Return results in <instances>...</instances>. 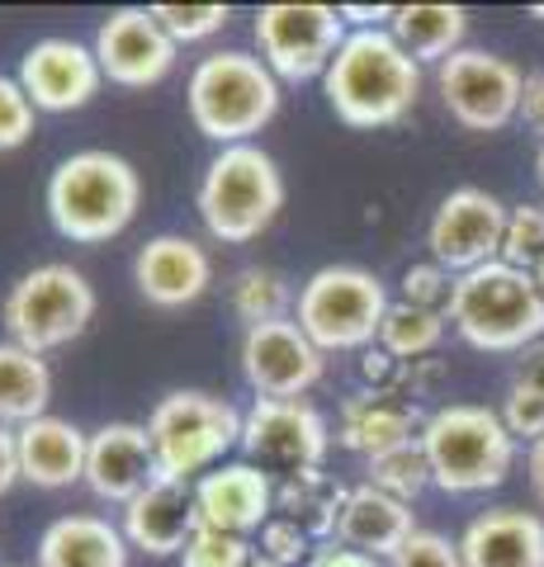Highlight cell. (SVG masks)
<instances>
[{
  "mask_svg": "<svg viewBox=\"0 0 544 567\" xmlns=\"http://www.w3.org/2000/svg\"><path fill=\"white\" fill-rule=\"evenodd\" d=\"M327 104L346 128H389L421 100V62H412L389 29H350L322 76Z\"/></svg>",
  "mask_w": 544,
  "mask_h": 567,
  "instance_id": "1",
  "label": "cell"
},
{
  "mask_svg": "<svg viewBox=\"0 0 544 567\" xmlns=\"http://www.w3.org/2000/svg\"><path fill=\"white\" fill-rule=\"evenodd\" d=\"M393 10L398 6H341V20L346 24H356V29H383V24H393Z\"/></svg>",
  "mask_w": 544,
  "mask_h": 567,
  "instance_id": "43",
  "label": "cell"
},
{
  "mask_svg": "<svg viewBox=\"0 0 544 567\" xmlns=\"http://www.w3.org/2000/svg\"><path fill=\"white\" fill-rule=\"evenodd\" d=\"M152 14L175 43H204L227 24V6H152Z\"/></svg>",
  "mask_w": 544,
  "mask_h": 567,
  "instance_id": "34",
  "label": "cell"
},
{
  "mask_svg": "<svg viewBox=\"0 0 544 567\" xmlns=\"http://www.w3.org/2000/svg\"><path fill=\"white\" fill-rule=\"evenodd\" d=\"M421 450L431 464V487L441 492H487L512 473L516 440L502 412L473 402H450L421 425Z\"/></svg>",
  "mask_w": 544,
  "mask_h": 567,
  "instance_id": "6",
  "label": "cell"
},
{
  "mask_svg": "<svg viewBox=\"0 0 544 567\" xmlns=\"http://www.w3.org/2000/svg\"><path fill=\"white\" fill-rule=\"evenodd\" d=\"M327 369V354L308 341V331L285 317V322L247 327L242 336V379L252 383L256 398H304L318 388Z\"/></svg>",
  "mask_w": 544,
  "mask_h": 567,
  "instance_id": "15",
  "label": "cell"
},
{
  "mask_svg": "<svg viewBox=\"0 0 544 567\" xmlns=\"http://www.w3.org/2000/svg\"><path fill=\"white\" fill-rule=\"evenodd\" d=\"M445 317L473 350L483 354H516L544 341V293L531 270L506 260L479 265L454 275V293Z\"/></svg>",
  "mask_w": 544,
  "mask_h": 567,
  "instance_id": "3",
  "label": "cell"
},
{
  "mask_svg": "<svg viewBox=\"0 0 544 567\" xmlns=\"http://www.w3.org/2000/svg\"><path fill=\"white\" fill-rule=\"evenodd\" d=\"M252 563L256 548L242 535H223V529H204V525L181 554V567H252Z\"/></svg>",
  "mask_w": 544,
  "mask_h": 567,
  "instance_id": "33",
  "label": "cell"
},
{
  "mask_svg": "<svg viewBox=\"0 0 544 567\" xmlns=\"http://www.w3.org/2000/svg\"><path fill=\"white\" fill-rule=\"evenodd\" d=\"M195 204H199L208 237L223 246H247L285 208V175H279L275 156L260 152L256 142L218 147V156L204 166Z\"/></svg>",
  "mask_w": 544,
  "mask_h": 567,
  "instance_id": "5",
  "label": "cell"
},
{
  "mask_svg": "<svg viewBox=\"0 0 544 567\" xmlns=\"http://www.w3.org/2000/svg\"><path fill=\"white\" fill-rule=\"evenodd\" d=\"M33 100L24 95L20 76H0V152H14L33 137Z\"/></svg>",
  "mask_w": 544,
  "mask_h": 567,
  "instance_id": "35",
  "label": "cell"
},
{
  "mask_svg": "<svg viewBox=\"0 0 544 567\" xmlns=\"http://www.w3.org/2000/svg\"><path fill=\"white\" fill-rule=\"evenodd\" d=\"M346 492L341 483H331L322 468H304V473H285V483L275 487V511L285 520H294L308 539H327L337 535V520H341V506H346Z\"/></svg>",
  "mask_w": 544,
  "mask_h": 567,
  "instance_id": "28",
  "label": "cell"
},
{
  "mask_svg": "<svg viewBox=\"0 0 544 567\" xmlns=\"http://www.w3.org/2000/svg\"><path fill=\"white\" fill-rule=\"evenodd\" d=\"M256 43L279 81H312L327 76L331 58L346 43V20L331 6H260L256 10Z\"/></svg>",
  "mask_w": 544,
  "mask_h": 567,
  "instance_id": "11",
  "label": "cell"
},
{
  "mask_svg": "<svg viewBox=\"0 0 544 567\" xmlns=\"http://www.w3.org/2000/svg\"><path fill=\"white\" fill-rule=\"evenodd\" d=\"M185 104L208 142L242 147L279 114V76L252 52H208L189 71Z\"/></svg>",
  "mask_w": 544,
  "mask_h": 567,
  "instance_id": "4",
  "label": "cell"
},
{
  "mask_svg": "<svg viewBox=\"0 0 544 567\" xmlns=\"http://www.w3.org/2000/svg\"><path fill=\"white\" fill-rule=\"evenodd\" d=\"M531 275H535V284H540V293H544V260L535 265V270H531Z\"/></svg>",
  "mask_w": 544,
  "mask_h": 567,
  "instance_id": "46",
  "label": "cell"
},
{
  "mask_svg": "<svg viewBox=\"0 0 544 567\" xmlns=\"http://www.w3.org/2000/svg\"><path fill=\"white\" fill-rule=\"evenodd\" d=\"M91 317H95L91 279L76 265H62V260L33 265L29 275H20L6 293V308H0V322H6L10 341L33 354L72 346L91 327Z\"/></svg>",
  "mask_w": 544,
  "mask_h": 567,
  "instance_id": "9",
  "label": "cell"
},
{
  "mask_svg": "<svg viewBox=\"0 0 544 567\" xmlns=\"http://www.w3.org/2000/svg\"><path fill=\"white\" fill-rule=\"evenodd\" d=\"M308 567H383L379 558H370V554H356V548H346V544H322L318 554H312V563Z\"/></svg>",
  "mask_w": 544,
  "mask_h": 567,
  "instance_id": "41",
  "label": "cell"
},
{
  "mask_svg": "<svg viewBox=\"0 0 544 567\" xmlns=\"http://www.w3.org/2000/svg\"><path fill=\"white\" fill-rule=\"evenodd\" d=\"M389 33L402 43L412 62H435L441 66L445 58L464 48L469 33V10L464 6H398Z\"/></svg>",
  "mask_w": 544,
  "mask_h": 567,
  "instance_id": "26",
  "label": "cell"
},
{
  "mask_svg": "<svg viewBox=\"0 0 544 567\" xmlns=\"http://www.w3.org/2000/svg\"><path fill=\"white\" fill-rule=\"evenodd\" d=\"M445 322L450 317L445 312H431V308H412V303H398L389 308V317H383V327H379V350H389L393 360L402 364H421L427 354L445 341Z\"/></svg>",
  "mask_w": 544,
  "mask_h": 567,
  "instance_id": "29",
  "label": "cell"
},
{
  "mask_svg": "<svg viewBox=\"0 0 544 567\" xmlns=\"http://www.w3.org/2000/svg\"><path fill=\"white\" fill-rule=\"evenodd\" d=\"M502 260L516 270H535L544 260V208L521 204L506 213V237H502Z\"/></svg>",
  "mask_w": 544,
  "mask_h": 567,
  "instance_id": "32",
  "label": "cell"
},
{
  "mask_svg": "<svg viewBox=\"0 0 544 567\" xmlns=\"http://www.w3.org/2000/svg\"><path fill=\"white\" fill-rule=\"evenodd\" d=\"M412 535H417V520H412L408 502H398V496L379 492L370 483L346 492V506H341V520H337V544L383 563V558H393Z\"/></svg>",
  "mask_w": 544,
  "mask_h": 567,
  "instance_id": "23",
  "label": "cell"
},
{
  "mask_svg": "<svg viewBox=\"0 0 544 567\" xmlns=\"http://www.w3.org/2000/svg\"><path fill=\"white\" fill-rule=\"evenodd\" d=\"M124 539L129 548H143L152 558H181L185 544L199 535V506L195 483H175V477H156V483L133 496L124 506Z\"/></svg>",
  "mask_w": 544,
  "mask_h": 567,
  "instance_id": "19",
  "label": "cell"
},
{
  "mask_svg": "<svg viewBox=\"0 0 544 567\" xmlns=\"http://www.w3.org/2000/svg\"><path fill=\"white\" fill-rule=\"evenodd\" d=\"M365 464H370V487L389 492L408 506L431 487V464H427L421 440H408V445H398V450H383L374 458H365Z\"/></svg>",
  "mask_w": 544,
  "mask_h": 567,
  "instance_id": "31",
  "label": "cell"
},
{
  "mask_svg": "<svg viewBox=\"0 0 544 567\" xmlns=\"http://www.w3.org/2000/svg\"><path fill=\"white\" fill-rule=\"evenodd\" d=\"M506 213L512 208L479 185L450 189L441 199V208L431 213V227H427L431 260L450 275H469V270H479V265L502 260Z\"/></svg>",
  "mask_w": 544,
  "mask_h": 567,
  "instance_id": "12",
  "label": "cell"
},
{
  "mask_svg": "<svg viewBox=\"0 0 544 567\" xmlns=\"http://www.w3.org/2000/svg\"><path fill=\"white\" fill-rule=\"evenodd\" d=\"M331 445L327 416L304 398H256L242 412V450L252 464L266 468H285V473H304V468H322Z\"/></svg>",
  "mask_w": 544,
  "mask_h": 567,
  "instance_id": "13",
  "label": "cell"
},
{
  "mask_svg": "<svg viewBox=\"0 0 544 567\" xmlns=\"http://www.w3.org/2000/svg\"><path fill=\"white\" fill-rule=\"evenodd\" d=\"M137 204H143V181L119 152H72L48 175V218L76 246L119 237L137 218Z\"/></svg>",
  "mask_w": 544,
  "mask_h": 567,
  "instance_id": "2",
  "label": "cell"
},
{
  "mask_svg": "<svg viewBox=\"0 0 544 567\" xmlns=\"http://www.w3.org/2000/svg\"><path fill=\"white\" fill-rule=\"evenodd\" d=\"M14 483H24L20 477V435H14V425H0V496Z\"/></svg>",
  "mask_w": 544,
  "mask_h": 567,
  "instance_id": "40",
  "label": "cell"
},
{
  "mask_svg": "<svg viewBox=\"0 0 544 567\" xmlns=\"http://www.w3.org/2000/svg\"><path fill=\"white\" fill-rule=\"evenodd\" d=\"M256 554H260V558H270V563H279V567H294V563L312 558L318 548H312V539H308L294 520L275 516L266 529H260V548H256Z\"/></svg>",
  "mask_w": 544,
  "mask_h": 567,
  "instance_id": "39",
  "label": "cell"
},
{
  "mask_svg": "<svg viewBox=\"0 0 544 567\" xmlns=\"http://www.w3.org/2000/svg\"><path fill=\"white\" fill-rule=\"evenodd\" d=\"M389 567H464V554H460V539H445L435 529H417L389 558Z\"/></svg>",
  "mask_w": 544,
  "mask_h": 567,
  "instance_id": "38",
  "label": "cell"
},
{
  "mask_svg": "<svg viewBox=\"0 0 544 567\" xmlns=\"http://www.w3.org/2000/svg\"><path fill=\"white\" fill-rule=\"evenodd\" d=\"M252 567H279V563H270V558H260V554H256V563H252Z\"/></svg>",
  "mask_w": 544,
  "mask_h": 567,
  "instance_id": "47",
  "label": "cell"
},
{
  "mask_svg": "<svg viewBox=\"0 0 544 567\" xmlns=\"http://www.w3.org/2000/svg\"><path fill=\"white\" fill-rule=\"evenodd\" d=\"M460 554L464 567H544V520L516 506L487 511L469 520Z\"/></svg>",
  "mask_w": 544,
  "mask_h": 567,
  "instance_id": "24",
  "label": "cell"
},
{
  "mask_svg": "<svg viewBox=\"0 0 544 567\" xmlns=\"http://www.w3.org/2000/svg\"><path fill=\"white\" fill-rule=\"evenodd\" d=\"M156 450L147 425L137 421H110L91 435L85 450V487L110 506H129L133 496H143L156 483Z\"/></svg>",
  "mask_w": 544,
  "mask_h": 567,
  "instance_id": "17",
  "label": "cell"
},
{
  "mask_svg": "<svg viewBox=\"0 0 544 567\" xmlns=\"http://www.w3.org/2000/svg\"><path fill=\"white\" fill-rule=\"evenodd\" d=\"M147 435L156 450V473L175 483H199L227 450L242 445V412L227 398L181 388L152 406Z\"/></svg>",
  "mask_w": 544,
  "mask_h": 567,
  "instance_id": "8",
  "label": "cell"
},
{
  "mask_svg": "<svg viewBox=\"0 0 544 567\" xmlns=\"http://www.w3.org/2000/svg\"><path fill=\"white\" fill-rule=\"evenodd\" d=\"M195 506L204 529H223V535H242L266 529L275 520V483L260 464H218L195 483Z\"/></svg>",
  "mask_w": 544,
  "mask_h": 567,
  "instance_id": "18",
  "label": "cell"
},
{
  "mask_svg": "<svg viewBox=\"0 0 544 567\" xmlns=\"http://www.w3.org/2000/svg\"><path fill=\"white\" fill-rule=\"evenodd\" d=\"M52 402V369L43 354L14 341H0V425H29L48 416Z\"/></svg>",
  "mask_w": 544,
  "mask_h": 567,
  "instance_id": "27",
  "label": "cell"
},
{
  "mask_svg": "<svg viewBox=\"0 0 544 567\" xmlns=\"http://www.w3.org/2000/svg\"><path fill=\"white\" fill-rule=\"evenodd\" d=\"M516 379L544 388V346H531V350H525V360H521V374H516Z\"/></svg>",
  "mask_w": 544,
  "mask_h": 567,
  "instance_id": "44",
  "label": "cell"
},
{
  "mask_svg": "<svg viewBox=\"0 0 544 567\" xmlns=\"http://www.w3.org/2000/svg\"><path fill=\"white\" fill-rule=\"evenodd\" d=\"M389 289L360 265H322L304 279L294 303V322L322 354L331 350H370L389 317Z\"/></svg>",
  "mask_w": 544,
  "mask_h": 567,
  "instance_id": "7",
  "label": "cell"
},
{
  "mask_svg": "<svg viewBox=\"0 0 544 567\" xmlns=\"http://www.w3.org/2000/svg\"><path fill=\"white\" fill-rule=\"evenodd\" d=\"M133 284L152 308H189L214 284V260L199 241L162 233L152 237L133 260Z\"/></svg>",
  "mask_w": 544,
  "mask_h": 567,
  "instance_id": "20",
  "label": "cell"
},
{
  "mask_svg": "<svg viewBox=\"0 0 544 567\" xmlns=\"http://www.w3.org/2000/svg\"><path fill=\"white\" fill-rule=\"evenodd\" d=\"M421 425H427V416L417 412L412 398L379 393V388H370V393L346 398L341 421H337V440L350 454L374 458L383 450H398V445H408V440H417Z\"/></svg>",
  "mask_w": 544,
  "mask_h": 567,
  "instance_id": "21",
  "label": "cell"
},
{
  "mask_svg": "<svg viewBox=\"0 0 544 567\" xmlns=\"http://www.w3.org/2000/svg\"><path fill=\"white\" fill-rule=\"evenodd\" d=\"M20 477L43 492H62L72 483H85V450H91V435L81 425L62 421V416H39L20 425Z\"/></svg>",
  "mask_w": 544,
  "mask_h": 567,
  "instance_id": "22",
  "label": "cell"
},
{
  "mask_svg": "<svg viewBox=\"0 0 544 567\" xmlns=\"http://www.w3.org/2000/svg\"><path fill=\"white\" fill-rule=\"evenodd\" d=\"M450 293H454V275L441 270L435 260H427V265H408V270H402V303L445 312V308H450Z\"/></svg>",
  "mask_w": 544,
  "mask_h": 567,
  "instance_id": "36",
  "label": "cell"
},
{
  "mask_svg": "<svg viewBox=\"0 0 544 567\" xmlns=\"http://www.w3.org/2000/svg\"><path fill=\"white\" fill-rule=\"evenodd\" d=\"M181 58V43L156 24L152 10L124 6L95 29V62L104 81L124 85V91H147V85L166 81Z\"/></svg>",
  "mask_w": 544,
  "mask_h": 567,
  "instance_id": "14",
  "label": "cell"
},
{
  "mask_svg": "<svg viewBox=\"0 0 544 567\" xmlns=\"http://www.w3.org/2000/svg\"><path fill=\"white\" fill-rule=\"evenodd\" d=\"M20 85L33 100V110L72 114L100 95L104 71L95 62V48H85L76 39H39L20 58Z\"/></svg>",
  "mask_w": 544,
  "mask_h": 567,
  "instance_id": "16",
  "label": "cell"
},
{
  "mask_svg": "<svg viewBox=\"0 0 544 567\" xmlns=\"http://www.w3.org/2000/svg\"><path fill=\"white\" fill-rule=\"evenodd\" d=\"M535 171H540V185H544V147H540V162H535Z\"/></svg>",
  "mask_w": 544,
  "mask_h": 567,
  "instance_id": "48",
  "label": "cell"
},
{
  "mask_svg": "<svg viewBox=\"0 0 544 567\" xmlns=\"http://www.w3.org/2000/svg\"><path fill=\"white\" fill-rule=\"evenodd\" d=\"M39 567H129V539L104 516H58L39 535Z\"/></svg>",
  "mask_w": 544,
  "mask_h": 567,
  "instance_id": "25",
  "label": "cell"
},
{
  "mask_svg": "<svg viewBox=\"0 0 544 567\" xmlns=\"http://www.w3.org/2000/svg\"><path fill=\"white\" fill-rule=\"evenodd\" d=\"M502 421H506V431H512V440H531V445L544 440V388L516 379L502 402Z\"/></svg>",
  "mask_w": 544,
  "mask_h": 567,
  "instance_id": "37",
  "label": "cell"
},
{
  "mask_svg": "<svg viewBox=\"0 0 544 567\" xmlns=\"http://www.w3.org/2000/svg\"><path fill=\"white\" fill-rule=\"evenodd\" d=\"M298 303L289 279L279 270H266V265H252L233 279V312L247 327H266V322H285L289 308Z\"/></svg>",
  "mask_w": 544,
  "mask_h": 567,
  "instance_id": "30",
  "label": "cell"
},
{
  "mask_svg": "<svg viewBox=\"0 0 544 567\" xmlns=\"http://www.w3.org/2000/svg\"><path fill=\"white\" fill-rule=\"evenodd\" d=\"M435 91L445 114L469 133H497L521 114L525 76L516 62L497 58L487 48H460L435 66Z\"/></svg>",
  "mask_w": 544,
  "mask_h": 567,
  "instance_id": "10",
  "label": "cell"
},
{
  "mask_svg": "<svg viewBox=\"0 0 544 567\" xmlns=\"http://www.w3.org/2000/svg\"><path fill=\"white\" fill-rule=\"evenodd\" d=\"M521 118L544 137V71H531L525 76V91H521Z\"/></svg>",
  "mask_w": 544,
  "mask_h": 567,
  "instance_id": "42",
  "label": "cell"
},
{
  "mask_svg": "<svg viewBox=\"0 0 544 567\" xmlns=\"http://www.w3.org/2000/svg\"><path fill=\"white\" fill-rule=\"evenodd\" d=\"M525 468H531V487H535V496L544 502V440H535V445H531V454H525Z\"/></svg>",
  "mask_w": 544,
  "mask_h": 567,
  "instance_id": "45",
  "label": "cell"
}]
</instances>
